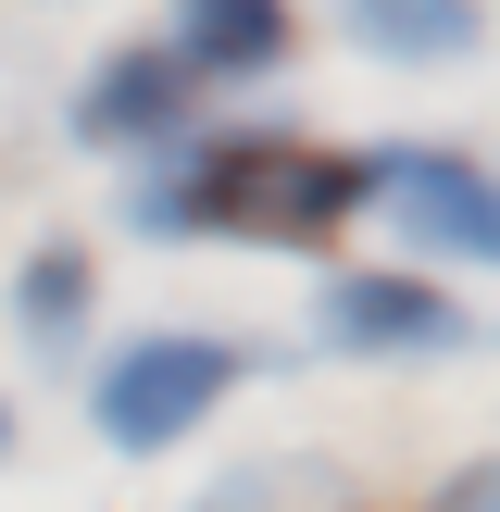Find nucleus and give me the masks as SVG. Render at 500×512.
<instances>
[{
	"label": "nucleus",
	"instance_id": "obj_9",
	"mask_svg": "<svg viewBox=\"0 0 500 512\" xmlns=\"http://www.w3.org/2000/svg\"><path fill=\"white\" fill-rule=\"evenodd\" d=\"M350 38H363V50H400V63H425V50H463L475 13H463V0H450V13H438V0H375V13H350Z\"/></svg>",
	"mask_w": 500,
	"mask_h": 512
},
{
	"label": "nucleus",
	"instance_id": "obj_8",
	"mask_svg": "<svg viewBox=\"0 0 500 512\" xmlns=\"http://www.w3.org/2000/svg\"><path fill=\"white\" fill-rule=\"evenodd\" d=\"M13 313H25V350H75L88 338V250H25Z\"/></svg>",
	"mask_w": 500,
	"mask_h": 512
},
{
	"label": "nucleus",
	"instance_id": "obj_11",
	"mask_svg": "<svg viewBox=\"0 0 500 512\" xmlns=\"http://www.w3.org/2000/svg\"><path fill=\"white\" fill-rule=\"evenodd\" d=\"M0 463H13V413H0Z\"/></svg>",
	"mask_w": 500,
	"mask_h": 512
},
{
	"label": "nucleus",
	"instance_id": "obj_6",
	"mask_svg": "<svg viewBox=\"0 0 500 512\" xmlns=\"http://www.w3.org/2000/svg\"><path fill=\"white\" fill-rule=\"evenodd\" d=\"M188 512H375V500H363V475L325 463V450H263V463H225Z\"/></svg>",
	"mask_w": 500,
	"mask_h": 512
},
{
	"label": "nucleus",
	"instance_id": "obj_1",
	"mask_svg": "<svg viewBox=\"0 0 500 512\" xmlns=\"http://www.w3.org/2000/svg\"><path fill=\"white\" fill-rule=\"evenodd\" d=\"M363 213V163L313 138H213L138 163V225L150 238H263V250H313Z\"/></svg>",
	"mask_w": 500,
	"mask_h": 512
},
{
	"label": "nucleus",
	"instance_id": "obj_3",
	"mask_svg": "<svg viewBox=\"0 0 500 512\" xmlns=\"http://www.w3.org/2000/svg\"><path fill=\"white\" fill-rule=\"evenodd\" d=\"M363 213H388L413 250H450V263H488V250H500L488 163H463V150H425V138L363 163Z\"/></svg>",
	"mask_w": 500,
	"mask_h": 512
},
{
	"label": "nucleus",
	"instance_id": "obj_4",
	"mask_svg": "<svg viewBox=\"0 0 500 512\" xmlns=\"http://www.w3.org/2000/svg\"><path fill=\"white\" fill-rule=\"evenodd\" d=\"M75 138H88V150H138V163H163V150L200 138V88L163 63V50H113V63L75 88Z\"/></svg>",
	"mask_w": 500,
	"mask_h": 512
},
{
	"label": "nucleus",
	"instance_id": "obj_2",
	"mask_svg": "<svg viewBox=\"0 0 500 512\" xmlns=\"http://www.w3.org/2000/svg\"><path fill=\"white\" fill-rule=\"evenodd\" d=\"M238 375H250V350L200 338V325H150V338H125L113 363H100L88 413H100V438H113V450H175L225 388H238Z\"/></svg>",
	"mask_w": 500,
	"mask_h": 512
},
{
	"label": "nucleus",
	"instance_id": "obj_7",
	"mask_svg": "<svg viewBox=\"0 0 500 512\" xmlns=\"http://www.w3.org/2000/svg\"><path fill=\"white\" fill-rule=\"evenodd\" d=\"M275 50H288V13H275V0H200L163 38V63L188 75V88H213V75H263Z\"/></svg>",
	"mask_w": 500,
	"mask_h": 512
},
{
	"label": "nucleus",
	"instance_id": "obj_10",
	"mask_svg": "<svg viewBox=\"0 0 500 512\" xmlns=\"http://www.w3.org/2000/svg\"><path fill=\"white\" fill-rule=\"evenodd\" d=\"M488 500H500V475H488V463H463V475H450V488L425 500V512H488Z\"/></svg>",
	"mask_w": 500,
	"mask_h": 512
},
{
	"label": "nucleus",
	"instance_id": "obj_5",
	"mask_svg": "<svg viewBox=\"0 0 500 512\" xmlns=\"http://www.w3.org/2000/svg\"><path fill=\"white\" fill-rule=\"evenodd\" d=\"M325 350H350V363H425V350H463V313L425 275H338L325 288Z\"/></svg>",
	"mask_w": 500,
	"mask_h": 512
}]
</instances>
